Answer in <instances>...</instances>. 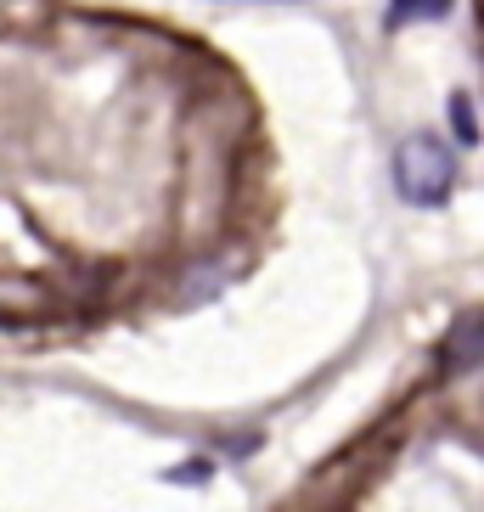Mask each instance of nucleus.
Returning a JSON list of instances; mask_svg holds the SVG:
<instances>
[{
  "label": "nucleus",
  "mask_w": 484,
  "mask_h": 512,
  "mask_svg": "<svg viewBox=\"0 0 484 512\" xmlns=\"http://www.w3.org/2000/svg\"><path fill=\"white\" fill-rule=\"evenodd\" d=\"M445 12H451V0H394L389 23L400 29V23H423V17H445Z\"/></svg>",
  "instance_id": "nucleus-3"
},
{
  "label": "nucleus",
  "mask_w": 484,
  "mask_h": 512,
  "mask_svg": "<svg viewBox=\"0 0 484 512\" xmlns=\"http://www.w3.org/2000/svg\"><path fill=\"white\" fill-rule=\"evenodd\" d=\"M46 293L34 282H17V276H0V304H40Z\"/></svg>",
  "instance_id": "nucleus-4"
},
{
  "label": "nucleus",
  "mask_w": 484,
  "mask_h": 512,
  "mask_svg": "<svg viewBox=\"0 0 484 512\" xmlns=\"http://www.w3.org/2000/svg\"><path fill=\"white\" fill-rule=\"evenodd\" d=\"M394 186H400V197H406V203H423V209L445 203V197H451V186H456L451 152L439 147L434 136H411L406 147H400V158H394Z\"/></svg>",
  "instance_id": "nucleus-1"
},
{
  "label": "nucleus",
  "mask_w": 484,
  "mask_h": 512,
  "mask_svg": "<svg viewBox=\"0 0 484 512\" xmlns=\"http://www.w3.org/2000/svg\"><path fill=\"white\" fill-rule=\"evenodd\" d=\"M484 361V316H462L445 338V366L451 372H468V366Z\"/></svg>",
  "instance_id": "nucleus-2"
},
{
  "label": "nucleus",
  "mask_w": 484,
  "mask_h": 512,
  "mask_svg": "<svg viewBox=\"0 0 484 512\" xmlns=\"http://www.w3.org/2000/svg\"><path fill=\"white\" fill-rule=\"evenodd\" d=\"M451 119H456V141H479V124H473L468 96H451Z\"/></svg>",
  "instance_id": "nucleus-5"
}]
</instances>
